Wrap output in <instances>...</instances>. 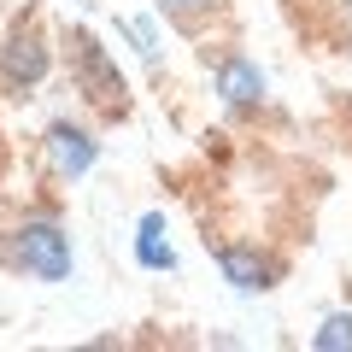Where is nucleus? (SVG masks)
Masks as SVG:
<instances>
[{
    "mask_svg": "<svg viewBox=\"0 0 352 352\" xmlns=\"http://www.w3.org/2000/svg\"><path fill=\"white\" fill-rule=\"evenodd\" d=\"M12 258L18 270H30L36 282H65L71 276V235L53 217H24L12 229Z\"/></svg>",
    "mask_w": 352,
    "mask_h": 352,
    "instance_id": "1",
    "label": "nucleus"
},
{
    "mask_svg": "<svg viewBox=\"0 0 352 352\" xmlns=\"http://www.w3.org/2000/svg\"><path fill=\"white\" fill-rule=\"evenodd\" d=\"M71 65H76V88H82L100 112H124V76H118V65L106 59V47L88 36V30L71 36Z\"/></svg>",
    "mask_w": 352,
    "mask_h": 352,
    "instance_id": "2",
    "label": "nucleus"
},
{
    "mask_svg": "<svg viewBox=\"0 0 352 352\" xmlns=\"http://www.w3.org/2000/svg\"><path fill=\"white\" fill-rule=\"evenodd\" d=\"M118 30H124V36L129 41H135V53H141V59H159V30H153V18H118Z\"/></svg>",
    "mask_w": 352,
    "mask_h": 352,
    "instance_id": "9",
    "label": "nucleus"
},
{
    "mask_svg": "<svg viewBox=\"0 0 352 352\" xmlns=\"http://www.w3.org/2000/svg\"><path fill=\"white\" fill-rule=\"evenodd\" d=\"M159 6H170V12H200V6H212V0H159Z\"/></svg>",
    "mask_w": 352,
    "mask_h": 352,
    "instance_id": "10",
    "label": "nucleus"
},
{
    "mask_svg": "<svg viewBox=\"0 0 352 352\" xmlns=\"http://www.w3.org/2000/svg\"><path fill=\"white\" fill-rule=\"evenodd\" d=\"M311 346H317V352H340V346H352V317H346V311L323 317V329L311 335Z\"/></svg>",
    "mask_w": 352,
    "mask_h": 352,
    "instance_id": "8",
    "label": "nucleus"
},
{
    "mask_svg": "<svg viewBox=\"0 0 352 352\" xmlns=\"http://www.w3.org/2000/svg\"><path fill=\"white\" fill-rule=\"evenodd\" d=\"M217 270H223V282H235L241 294L276 288V264L258 258V252H247V247H217Z\"/></svg>",
    "mask_w": 352,
    "mask_h": 352,
    "instance_id": "5",
    "label": "nucleus"
},
{
    "mask_svg": "<svg viewBox=\"0 0 352 352\" xmlns=\"http://www.w3.org/2000/svg\"><path fill=\"white\" fill-rule=\"evenodd\" d=\"M41 76H47V41H41L36 30H12L6 47H0V82L12 88V94H24Z\"/></svg>",
    "mask_w": 352,
    "mask_h": 352,
    "instance_id": "3",
    "label": "nucleus"
},
{
    "mask_svg": "<svg viewBox=\"0 0 352 352\" xmlns=\"http://www.w3.org/2000/svg\"><path fill=\"white\" fill-rule=\"evenodd\" d=\"M217 94H223L229 106H252V100H264V76H258V65H247V59H223V65H217Z\"/></svg>",
    "mask_w": 352,
    "mask_h": 352,
    "instance_id": "6",
    "label": "nucleus"
},
{
    "mask_svg": "<svg viewBox=\"0 0 352 352\" xmlns=\"http://www.w3.org/2000/svg\"><path fill=\"white\" fill-rule=\"evenodd\" d=\"M47 164H53V176L76 182V176L94 164V135L76 129V124H53V129H47Z\"/></svg>",
    "mask_w": 352,
    "mask_h": 352,
    "instance_id": "4",
    "label": "nucleus"
},
{
    "mask_svg": "<svg viewBox=\"0 0 352 352\" xmlns=\"http://www.w3.org/2000/svg\"><path fill=\"white\" fill-rule=\"evenodd\" d=\"M135 258L147 264V270H176V247H170V235H164V217H159V212L141 217V229H135Z\"/></svg>",
    "mask_w": 352,
    "mask_h": 352,
    "instance_id": "7",
    "label": "nucleus"
}]
</instances>
